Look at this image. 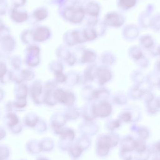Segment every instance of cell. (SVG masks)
Returning <instances> with one entry per match:
<instances>
[{"instance_id": "obj_3", "label": "cell", "mask_w": 160, "mask_h": 160, "mask_svg": "<svg viewBox=\"0 0 160 160\" xmlns=\"http://www.w3.org/2000/svg\"><path fill=\"white\" fill-rule=\"evenodd\" d=\"M155 151L157 153L160 154V143H158L156 145Z\"/></svg>"}, {"instance_id": "obj_1", "label": "cell", "mask_w": 160, "mask_h": 160, "mask_svg": "<svg viewBox=\"0 0 160 160\" xmlns=\"http://www.w3.org/2000/svg\"><path fill=\"white\" fill-rule=\"evenodd\" d=\"M137 0H120L121 7L125 9H128L136 5Z\"/></svg>"}, {"instance_id": "obj_4", "label": "cell", "mask_w": 160, "mask_h": 160, "mask_svg": "<svg viewBox=\"0 0 160 160\" xmlns=\"http://www.w3.org/2000/svg\"><path fill=\"white\" fill-rule=\"evenodd\" d=\"M154 160H160V157H158V158H156L154 159Z\"/></svg>"}, {"instance_id": "obj_2", "label": "cell", "mask_w": 160, "mask_h": 160, "mask_svg": "<svg viewBox=\"0 0 160 160\" xmlns=\"http://www.w3.org/2000/svg\"><path fill=\"white\" fill-rule=\"evenodd\" d=\"M139 153H142L145 151L146 146L144 142L143 141H138L135 142V147Z\"/></svg>"}]
</instances>
